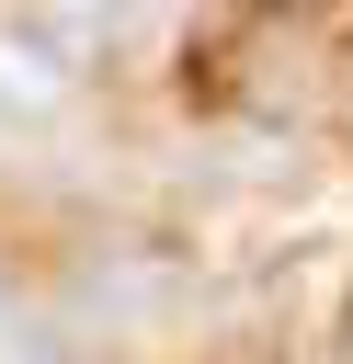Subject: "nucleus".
I'll return each instance as SVG.
<instances>
[{"label":"nucleus","mask_w":353,"mask_h":364,"mask_svg":"<svg viewBox=\"0 0 353 364\" xmlns=\"http://www.w3.org/2000/svg\"><path fill=\"white\" fill-rule=\"evenodd\" d=\"M80 46H91V23H68V11H23V23H0V102H23V114L68 102Z\"/></svg>","instance_id":"obj_1"}]
</instances>
